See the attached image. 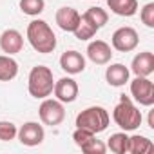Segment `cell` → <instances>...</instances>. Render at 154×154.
I'll return each mask as SVG.
<instances>
[{
    "label": "cell",
    "instance_id": "6da1fadb",
    "mask_svg": "<svg viewBox=\"0 0 154 154\" xmlns=\"http://www.w3.org/2000/svg\"><path fill=\"white\" fill-rule=\"evenodd\" d=\"M27 40L36 53L49 54L56 49V35L45 20H33L27 26Z\"/></svg>",
    "mask_w": 154,
    "mask_h": 154
},
{
    "label": "cell",
    "instance_id": "7a4b0ae2",
    "mask_svg": "<svg viewBox=\"0 0 154 154\" xmlns=\"http://www.w3.org/2000/svg\"><path fill=\"white\" fill-rule=\"evenodd\" d=\"M54 89V78H53V71L45 65H35L29 72L27 78V91L33 98L44 100L53 94Z\"/></svg>",
    "mask_w": 154,
    "mask_h": 154
},
{
    "label": "cell",
    "instance_id": "3957f363",
    "mask_svg": "<svg viewBox=\"0 0 154 154\" xmlns=\"http://www.w3.org/2000/svg\"><path fill=\"white\" fill-rule=\"evenodd\" d=\"M112 118H114V123L123 129L125 132L127 131H136L141 122H143V116H141V111L132 103V100L129 96H122L120 98V103L114 107L112 111Z\"/></svg>",
    "mask_w": 154,
    "mask_h": 154
},
{
    "label": "cell",
    "instance_id": "277c9868",
    "mask_svg": "<svg viewBox=\"0 0 154 154\" xmlns=\"http://www.w3.org/2000/svg\"><path fill=\"white\" fill-rule=\"evenodd\" d=\"M111 123V116L109 112L100 107V105H93V107H87L84 109L82 112H78V116H76V122L74 125L76 127H82V129H87L94 134H100L103 132Z\"/></svg>",
    "mask_w": 154,
    "mask_h": 154
},
{
    "label": "cell",
    "instance_id": "5b68a950",
    "mask_svg": "<svg viewBox=\"0 0 154 154\" xmlns=\"http://www.w3.org/2000/svg\"><path fill=\"white\" fill-rule=\"evenodd\" d=\"M38 116L44 125L56 127L65 120V109L63 103L56 98H44V102L38 107Z\"/></svg>",
    "mask_w": 154,
    "mask_h": 154
},
{
    "label": "cell",
    "instance_id": "8992f818",
    "mask_svg": "<svg viewBox=\"0 0 154 154\" xmlns=\"http://www.w3.org/2000/svg\"><path fill=\"white\" fill-rule=\"evenodd\" d=\"M131 96L143 107L154 105V84L149 76H136L131 82Z\"/></svg>",
    "mask_w": 154,
    "mask_h": 154
},
{
    "label": "cell",
    "instance_id": "52a82bcc",
    "mask_svg": "<svg viewBox=\"0 0 154 154\" xmlns=\"http://www.w3.org/2000/svg\"><path fill=\"white\" fill-rule=\"evenodd\" d=\"M111 42H112V49H116L120 53H131L138 47L140 36H138V31L134 27L123 26V27H120L112 33Z\"/></svg>",
    "mask_w": 154,
    "mask_h": 154
},
{
    "label": "cell",
    "instance_id": "ba28073f",
    "mask_svg": "<svg viewBox=\"0 0 154 154\" xmlns=\"http://www.w3.org/2000/svg\"><path fill=\"white\" fill-rule=\"evenodd\" d=\"M18 141L26 147H36L44 141L45 138V131L44 127L38 123V122H26L20 129H18V134H17Z\"/></svg>",
    "mask_w": 154,
    "mask_h": 154
},
{
    "label": "cell",
    "instance_id": "9c48e42d",
    "mask_svg": "<svg viewBox=\"0 0 154 154\" xmlns=\"http://www.w3.org/2000/svg\"><path fill=\"white\" fill-rule=\"evenodd\" d=\"M78 84H76V80L69 78V76H63V78L56 80L54 82V96L56 100H60L62 103H72L76 98H78Z\"/></svg>",
    "mask_w": 154,
    "mask_h": 154
},
{
    "label": "cell",
    "instance_id": "30bf717a",
    "mask_svg": "<svg viewBox=\"0 0 154 154\" xmlns=\"http://www.w3.org/2000/svg\"><path fill=\"white\" fill-rule=\"evenodd\" d=\"M87 56L96 65H105L112 58V47L105 40H93L87 45Z\"/></svg>",
    "mask_w": 154,
    "mask_h": 154
},
{
    "label": "cell",
    "instance_id": "8fae6325",
    "mask_svg": "<svg viewBox=\"0 0 154 154\" xmlns=\"http://www.w3.org/2000/svg\"><path fill=\"white\" fill-rule=\"evenodd\" d=\"M24 47V36L20 31L17 29H6L2 35H0V49H2L6 54L13 56L17 53H20Z\"/></svg>",
    "mask_w": 154,
    "mask_h": 154
},
{
    "label": "cell",
    "instance_id": "7c38bea8",
    "mask_svg": "<svg viewBox=\"0 0 154 154\" xmlns=\"http://www.w3.org/2000/svg\"><path fill=\"white\" fill-rule=\"evenodd\" d=\"M60 67L67 74H80L85 71V58L78 51H65L60 56Z\"/></svg>",
    "mask_w": 154,
    "mask_h": 154
},
{
    "label": "cell",
    "instance_id": "4fadbf2b",
    "mask_svg": "<svg viewBox=\"0 0 154 154\" xmlns=\"http://www.w3.org/2000/svg\"><path fill=\"white\" fill-rule=\"evenodd\" d=\"M58 27L65 33H74V29L80 24V13L72 8H60L54 15Z\"/></svg>",
    "mask_w": 154,
    "mask_h": 154
},
{
    "label": "cell",
    "instance_id": "5bb4252c",
    "mask_svg": "<svg viewBox=\"0 0 154 154\" xmlns=\"http://www.w3.org/2000/svg\"><path fill=\"white\" fill-rule=\"evenodd\" d=\"M131 71H132L136 76H150V74L154 72V54H152L150 51L138 53V54L132 58Z\"/></svg>",
    "mask_w": 154,
    "mask_h": 154
},
{
    "label": "cell",
    "instance_id": "9a60e30c",
    "mask_svg": "<svg viewBox=\"0 0 154 154\" xmlns=\"http://www.w3.org/2000/svg\"><path fill=\"white\" fill-rule=\"evenodd\" d=\"M131 69L125 67L123 63H111L105 71V80L111 87H122L129 82Z\"/></svg>",
    "mask_w": 154,
    "mask_h": 154
},
{
    "label": "cell",
    "instance_id": "2e32d148",
    "mask_svg": "<svg viewBox=\"0 0 154 154\" xmlns=\"http://www.w3.org/2000/svg\"><path fill=\"white\" fill-rule=\"evenodd\" d=\"M107 6L118 17H134L138 13V0H107Z\"/></svg>",
    "mask_w": 154,
    "mask_h": 154
},
{
    "label": "cell",
    "instance_id": "e0dca14e",
    "mask_svg": "<svg viewBox=\"0 0 154 154\" xmlns=\"http://www.w3.org/2000/svg\"><path fill=\"white\" fill-rule=\"evenodd\" d=\"M18 74V62L9 54H0V82H11Z\"/></svg>",
    "mask_w": 154,
    "mask_h": 154
},
{
    "label": "cell",
    "instance_id": "ac0fdd59",
    "mask_svg": "<svg viewBox=\"0 0 154 154\" xmlns=\"http://www.w3.org/2000/svg\"><path fill=\"white\" fill-rule=\"evenodd\" d=\"M152 150H154V143L147 136L134 134L129 138V154H149Z\"/></svg>",
    "mask_w": 154,
    "mask_h": 154
},
{
    "label": "cell",
    "instance_id": "d6986e66",
    "mask_svg": "<svg viewBox=\"0 0 154 154\" xmlns=\"http://www.w3.org/2000/svg\"><path fill=\"white\" fill-rule=\"evenodd\" d=\"M107 149H111V152L114 154H129V136L125 134V131L111 134L107 141Z\"/></svg>",
    "mask_w": 154,
    "mask_h": 154
},
{
    "label": "cell",
    "instance_id": "ffe728a7",
    "mask_svg": "<svg viewBox=\"0 0 154 154\" xmlns=\"http://www.w3.org/2000/svg\"><path fill=\"white\" fill-rule=\"evenodd\" d=\"M98 31H100V29H98L87 17L80 15V24H78V27L74 29V36L78 38V40H91Z\"/></svg>",
    "mask_w": 154,
    "mask_h": 154
},
{
    "label": "cell",
    "instance_id": "44dd1931",
    "mask_svg": "<svg viewBox=\"0 0 154 154\" xmlns=\"http://www.w3.org/2000/svg\"><path fill=\"white\" fill-rule=\"evenodd\" d=\"M84 17H87L98 29H102V27L109 22V13H107L103 8H89V9L84 13Z\"/></svg>",
    "mask_w": 154,
    "mask_h": 154
},
{
    "label": "cell",
    "instance_id": "7402d4cb",
    "mask_svg": "<svg viewBox=\"0 0 154 154\" xmlns=\"http://www.w3.org/2000/svg\"><path fill=\"white\" fill-rule=\"evenodd\" d=\"M20 9L24 15L38 17L45 9V2L44 0H20Z\"/></svg>",
    "mask_w": 154,
    "mask_h": 154
},
{
    "label": "cell",
    "instance_id": "603a6c76",
    "mask_svg": "<svg viewBox=\"0 0 154 154\" xmlns=\"http://www.w3.org/2000/svg\"><path fill=\"white\" fill-rule=\"evenodd\" d=\"M18 134V127L13 122L0 120V141H11Z\"/></svg>",
    "mask_w": 154,
    "mask_h": 154
},
{
    "label": "cell",
    "instance_id": "cb8c5ba5",
    "mask_svg": "<svg viewBox=\"0 0 154 154\" xmlns=\"http://www.w3.org/2000/svg\"><path fill=\"white\" fill-rule=\"evenodd\" d=\"M94 138H96L94 132H91L87 129H82V127H76V131L72 132V140H74V143L78 145L80 149H84L85 145H89Z\"/></svg>",
    "mask_w": 154,
    "mask_h": 154
},
{
    "label": "cell",
    "instance_id": "d4e9b609",
    "mask_svg": "<svg viewBox=\"0 0 154 154\" xmlns=\"http://www.w3.org/2000/svg\"><path fill=\"white\" fill-rule=\"evenodd\" d=\"M140 18H141V22H143L149 29L154 27V2H149V4H145V6L141 8Z\"/></svg>",
    "mask_w": 154,
    "mask_h": 154
},
{
    "label": "cell",
    "instance_id": "484cf974",
    "mask_svg": "<svg viewBox=\"0 0 154 154\" xmlns=\"http://www.w3.org/2000/svg\"><path fill=\"white\" fill-rule=\"evenodd\" d=\"M85 154H103L105 150H107V145L103 143V141H100V140H93L89 145H85L84 149H82Z\"/></svg>",
    "mask_w": 154,
    "mask_h": 154
}]
</instances>
